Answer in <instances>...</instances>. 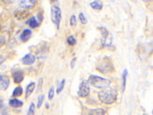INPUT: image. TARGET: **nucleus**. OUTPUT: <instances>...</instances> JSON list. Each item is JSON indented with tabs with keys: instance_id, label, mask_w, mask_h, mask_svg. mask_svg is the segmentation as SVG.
Returning a JSON list of instances; mask_svg holds the SVG:
<instances>
[{
	"instance_id": "20e7f679",
	"label": "nucleus",
	"mask_w": 153,
	"mask_h": 115,
	"mask_svg": "<svg viewBox=\"0 0 153 115\" xmlns=\"http://www.w3.org/2000/svg\"><path fill=\"white\" fill-rule=\"evenodd\" d=\"M51 20L57 28H60V24L62 20V10L58 6H52L51 7Z\"/></svg>"
},
{
	"instance_id": "412c9836",
	"label": "nucleus",
	"mask_w": 153,
	"mask_h": 115,
	"mask_svg": "<svg viewBox=\"0 0 153 115\" xmlns=\"http://www.w3.org/2000/svg\"><path fill=\"white\" fill-rule=\"evenodd\" d=\"M44 99H45V95L44 94H41L39 97H38V103H37V108H41L43 105V102H44Z\"/></svg>"
},
{
	"instance_id": "9d476101",
	"label": "nucleus",
	"mask_w": 153,
	"mask_h": 115,
	"mask_svg": "<svg viewBox=\"0 0 153 115\" xmlns=\"http://www.w3.org/2000/svg\"><path fill=\"white\" fill-rule=\"evenodd\" d=\"M9 105L11 108H21L23 106V102L21 100H19V99H17V98H11L9 101Z\"/></svg>"
},
{
	"instance_id": "4be33fe9",
	"label": "nucleus",
	"mask_w": 153,
	"mask_h": 115,
	"mask_svg": "<svg viewBox=\"0 0 153 115\" xmlns=\"http://www.w3.org/2000/svg\"><path fill=\"white\" fill-rule=\"evenodd\" d=\"M70 26L75 27L76 26V18L75 15H72L71 17H70Z\"/></svg>"
},
{
	"instance_id": "ddd939ff",
	"label": "nucleus",
	"mask_w": 153,
	"mask_h": 115,
	"mask_svg": "<svg viewBox=\"0 0 153 115\" xmlns=\"http://www.w3.org/2000/svg\"><path fill=\"white\" fill-rule=\"evenodd\" d=\"M90 6L92 9L96 10H100L103 8V4L100 1H93L90 3Z\"/></svg>"
},
{
	"instance_id": "393cba45",
	"label": "nucleus",
	"mask_w": 153,
	"mask_h": 115,
	"mask_svg": "<svg viewBox=\"0 0 153 115\" xmlns=\"http://www.w3.org/2000/svg\"><path fill=\"white\" fill-rule=\"evenodd\" d=\"M91 113H96V114H104L105 113V111L103 108H97L96 111H91Z\"/></svg>"
},
{
	"instance_id": "2f4dec72",
	"label": "nucleus",
	"mask_w": 153,
	"mask_h": 115,
	"mask_svg": "<svg viewBox=\"0 0 153 115\" xmlns=\"http://www.w3.org/2000/svg\"><path fill=\"white\" fill-rule=\"evenodd\" d=\"M3 106V102L1 101V100H0V108H1Z\"/></svg>"
},
{
	"instance_id": "f03ea898",
	"label": "nucleus",
	"mask_w": 153,
	"mask_h": 115,
	"mask_svg": "<svg viewBox=\"0 0 153 115\" xmlns=\"http://www.w3.org/2000/svg\"><path fill=\"white\" fill-rule=\"evenodd\" d=\"M88 83L91 86H94L95 88H98V89H104V88H107L110 86L111 84V80L107 79V78H103L101 77H98V76H92L89 77L88 78Z\"/></svg>"
},
{
	"instance_id": "72a5a7b5",
	"label": "nucleus",
	"mask_w": 153,
	"mask_h": 115,
	"mask_svg": "<svg viewBox=\"0 0 153 115\" xmlns=\"http://www.w3.org/2000/svg\"><path fill=\"white\" fill-rule=\"evenodd\" d=\"M0 29H1V26H0Z\"/></svg>"
},
{
	"instance_id": "6e6552de",
	"label": "nucleus",
	"mask_w": 153,
	"mask_h": 115,
	"mask_svg": "<svg viewBox=\"0 0 153 115\" xmlns=\"http://www.w3.org/2000/svg\"><path fill=\"white\" fill-rule=\"evenodd\" d=\"M13 81L16 84H19L24 80V74H23V73L20 70H15L13 72Z\"/></svg>"
},
{
	"instance_id": "c756f323",
	"label": "nucleus",
	"mask_w": 153,
	"mask_h": 115,
	"mask_svg": "<svg viewBox=\"0 0 153 115\" xmlns=\"http://www.w3.org/2000/svg\"><path fill=\"white\" fill-rule=\"evenodd\" d=\"M6 60V57H3V56H0V64Z\"/></svg>"
},
{
	"instance_id": "1a4fd4ad",
	"label": "nucleus",
	"mask_w": 153,
	"mask_h": 115,
	"mask_svg": "<svg viewBox=\"0 0 153 115\" xmlns=\"http://www.w3.org/2000/svg\"><path fill=\"white\" fill-rule=\"evenodd\" d=\"M9 85H10V79L7 77L0 74V89L3 91L7 90Z\"/></svg>"
},
{
	"instance_id": "39448f33",
	"label": "nucleus",
	"mask_w": 153,
	"mask_h": 115,
	"mask_svg": "<svg viewBox=\"0 0 153 115\" xmlns=\"http://www.w3.org/2000/svg\"><path fill=\"white\" fill-rule=\"evenodd\" d=\"M98 29L101 31L102 35V45L103 46H111L113 43V35L111 33H110L105 27H98Z\"/></svg>"
},
{
	"instance_id": "cd10ccee",
	"label": "nucleus",
	"mask_w": 153,
	"mask_h": 115,
	"mask_svg": "<svg viewBox=\"0 0 153 115\" xmlns=\"http://www.w3.org/2000/svg\"><path fill=\"white\" fill-rule=\"evenodd\" d=\"M76 58H73V60H71V64H70V66H71V68H72V69L75 67V63H76Z\"/></svg>"
},
{
	"instance_id": "dca6fc26",
	"label": "nucleus",
	"mask_w": 153,
	"mask_h": 115,
	"mask_svg": "<svg viewBox=\"0 0 153 115\" xmlns=\"http://www.w3.org/2000/svg\"><path fill=\"white\" fill-rule=\"evenodd\" d=\"M23 94V88L21 87V86H18V87H16L13 91V97H17V96H20L22 95Z\"/></svg>"
},
{
	"instance_id": "7c9ffc66",
	"label": "nucleus",
	"mask_w": 153,
	"mask_h": 115,
	"mask_svg": "<svg viewBox=\"0 0 153 115\" xmlns=\"http://www.w3.org/2000/svg\"><path fill=\"white\" fill-rule=\"evenodd\" d=\"M28 1L30 2V4L33 5V4H36V2L38 1V0H28Z\"/></svg>"
},
{
	"instance_id": "a211bd4d",
	"label": "nucleus",
	"mask_w": 153,
	"mask_h": 115,
	"mask_svg": "<svg viewBox=\"0 0 153 115\" xmlns=\"http://www.w3.org/2000/svg\"><path fill=\"white\" fill-rule=\"evenodd\" d=\"M64 85H65V79H62V81L60 82V84H59V86H58V89H57V94H61L62 91V90L64 88Z\"/></svg>"
},
{
	"instance_id": "5701e85b",
	"label": "nucleus",
	"mask_w": 153,
	"mask_h": 115,
	"mask_svg": "<svg viewBox=\"0 0 153 115\" xmlns=\"http://www.w3.org/2000/svg\"><path fill=\"white\" fill-rule=\"evenodd\" d=\"M27 114H35V104L34 103H31L30 106H29V110L27 111Z\"/></svg>"
},
{
	"instance_id": "4468645a",
	"label": "nucleus",
	"mask_w": 153,
	"mask_h": 115,
	"mask_svg": "<svg viewBox=\"0 0 153 115\" xmlns=\"http://www.w3.org/2000/svg\"><path fill=\"white\" fill-rule=\"evenodd\" d=\"M127 77H128V70H124L122 74V91H125L126 84H127Z\"/></svg>"
},
{
	"instance_id": "f8f14e48",
	"label": "nucleus",
	"mask_w": 153,
	"mask_h": 115,
	"mask_svg": "<svg viewBox=\"0 0 153 115\" xmlns=\"http://www.w3.org/2000/svg\"><path fill=\"white\" fill-rule=\"evenodd\" d=\"M35 86L36 85H35L34 82H30L27 86V91H26V97L27 98L33 93V91L35 90Z\"/></svg>"
},
{
	"instance_id": "f3484780",
	"label": "nucleus",
	"mask_w": 153,
	"mask_h": 115,
	"mask_svg": "<svg viewBox=\"0 0 153 115\" xmlns=\"http://www.w3.org/2000/svg\"><path fill=\"white\" fill-rule=\"evenodd\" d=\"M29 3H30V2H29L28 0H19V5L21 6L22 8H25V9L31 8V5Z\"/></svg>"
},
{
	"instance_id": "6ab92c4d",
	"label": "nucleus",
	"mask_w": 153,
	"mask_h": 115,
	"mask_svg": "<svg viewBox=\"0 0 153 115\" xmlns=\"http://www.w3.org/2000/svg\"><path fill=\"white\" fill-rule=\"evenodd\" d=\"M67 43L69 44V45H71V46H73V45H75L76 43V39H75V37L74 36H69L68 38H67Z\"/></svg>"
},
{
	"instance_id": "bb28decb",
	"label": "nucleus",
	"mask_w": 153,
	"mask_h": 115,
	"mask_svg": "<svg viewBox=\"0 0 153 115\" xmlns=\"http://www.w3.org/2000/svg\"><path fill=\"white\" fill-rule=\"evenodd\" d=\"M43 83H44V79H43V78H40V79H39V82H38L37 91H39L41 90V88H42V86H43Z\"/></svg>"
},
{
	"instance_id": "473e14b6",
	"label": "nucleus",
	"mask_w": 153,
	"mask_h": 115,
	"mask_svg": "<svg viewBox=\"0 0 153 115\" xmlns=\"http://www.w3.org/2000/svg\"><path fill=\"white\" fill-rule=\"evenodd\" d=\"M50 1H53V2H55V1H57V0H50Z\"/></svg>"
},
{
	"instance_id": "2eb2a0df",
	"label": "nucleus",
	"mask_w": 153,
	"mask_h": 115,
	"mask_svg": "<svg viewBox=\"0 0 153 115\" xmlns=\"http://www.w3.org/2000/svg\"><path fill=\"white\" fill-rule=\"evenodd\" d=\"M27 23L28 24V26L30 27H32V28H35V27H37L39 26V23L37 22V20H36L35 17H31V18H29L27 21Z\"/></svg>"
},
{
	"instance_id": "423d86ee",
	"label": "nucleus",
	"mask_w": 153,
	"mask_h": 115,
	"mask_svg": "<svg viewBox=\"0 0 153 115\" xmlns=\"http://www.w3.org/2000/svg\"><path fill=\"white\" fill-rule=\"evenodd\" d=\"M79 96L80 98H85L90 94V86L89 83L87 81H82L79 85Z\"/></svg>"
},
{
	"instance_id": "aec40b11",
	"label": "nucleus",
	"mask_w": 153,
	"mask_h": 115,
	"mask_svg": "<svg viewBox=\"0 0 153 115\" xmlns=\"http://www.w3.org/2000/svg\"><path fill=\"white\" fill-rule=\"evenodd\" d=\"M79 21H80V23H81L82 25H86V24H87V19L85 18L84 14L82 13H79Z\"/></svg>"
},
{
	"instance_id": "a878e982",
	"label": "nucleus",
	"mask_w": 153,
	"mask_h": 115,
	"mask_svg": "<svg viewBox=\"0 0 153 115\" xmlns=\"http://www.w3.org/2000/svg\"><path fill=\"white\" fill-rule=\"evenodd\" d=\"M5 43H6V38H5V36L0 35V48H1Z\"/></svg>"
},
{
	"instance_id": "0eeeda50",
	"label": "nucleus",
	"mask_w": 153,
	"mask_h": 115,
	"mask_svg": "<svg viewBox=\"0 0 153 115\" xmlns=\"http://www.w3.org/2000/svg\"><path fill=\"white\" fill-rule=\"evenodd\" d=\"M36 60V58L32 54H27L25 57L22 58V62L24 63L25 65H31Z\"/></svg>"
},
{
	"instance_id": "9b49d317",
	"label": "nucleus",
	"mask_w": 153,
	"mask_h": 115,
	"mask_svg": "<svg viewBox=\"0 0 153 115\" xmlns=\"http://www.w3.org/2000/svg\"><path fill=\"white\" fill-rule=\"evenodd\" d=\"M31 30L30 29H25L24 31L22 32V34L20 35V39L22 42H27L28 41L29 39L31 37Z\"/></svg>"
},
{
	"instance_id": "c85d7f7f",
	"label": "nucleus",
	"mask_w": 153,
	"mask_h": 115,
	"mask_svg": "<svg viewBox=\"0 0 153 115\" xmlns=\"http://www.w3.org/2000/svg\"><path fill=\"white\" fill-rule=\"evenodd\" d=\"M38 18H39V21H40V22H42L43 19H44V17H43V15L41 14V13H38Z\"/></svg>"
},
{
	"instance_id": "f257e3e1",
	"label": "nucleus",
	"mask_w": 153,
	"mask_h": 115,
	"mask_svg": "<svg viewBox=\"0 0 153 115\" xmlns=\"http://www.w3.org/2000/svg\"><path fill=\"white\" fill-rule=\"evenodd\" d=\"M117 91L114 88H104L98 93V98L106 105H111L116 100Z\"/></svg>"
},
{
	"instance_id": "7ed1b4c3",
	"label": "nucleus",
	"mask_w": 153,
	"mask_h": 115,
	"mask_svg": "<svg viewBox=\"0 0 153 115\" xmlns=\"http://www.w3.org/2000/svg\"><path fill=\"white\" fill-rule=\"evenodd\" d=\"M97 69L100 73L107 74V73L114 71V66H113V64H111V61L110 59H108V58H104V59L102 60V61L97 63Z\"/></svg>"
},
{
	"instance_id": "b1692460",
	"label": "nucleus",
	"mask_w": 153,
	"mask_h": 115,
	"mask_svg": "<svg viewBox=\"0 0 153 115\" xmlns=\"http://www.w3.org/2000/svg\"><path fill=\"white\" fill-rule=\"evenodd\" d=\"M53 96H54V88L51 87L50 90H49V91H48V99L49 100L53 99Z\"/></svg>"
}]
</instances>
